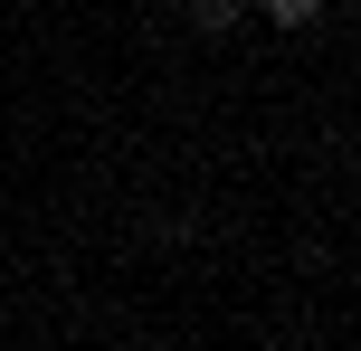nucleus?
<instances>
[{
  "label": "nucleus",
  "instance_id": "obj_2",
  "mask_svg": "<svg viewBox=\"0 0 361 351\" xmlns=\"http://www.w3.org/2000/svg\"><path fill=\"white\" fill-rule=\"evenodd\" d=\"M267 19H276V29H314V19H324V0H267Z\"/></svg>",
  "mask_w": 361,
  "mask_h": 351
},
{
  "label": "nucleus",
  "instance_id": "obj_1",
  "mask_svg": "<svg viewBox=\"0 0 361 351\" xmlns=\"http://www.w3.org/2000/svg\"><path fill=\"white\" fill-rule=\"evenodd\" d=\"M238 10H247V0H190V29H200V38H228Z\"/></svg>",
  "mask_w": 361,
  "mask_h": 351
}]
</instances>
